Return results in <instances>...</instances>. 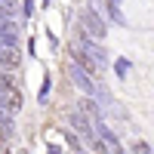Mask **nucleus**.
<instances>
[{"label": "nucleus", "mask_w": 154, "mask_h": 154, "mask_svg": "<svg viewBox=\"0 0 154 154\" xmlns=\"http://www.w3.org/2000/svg\"><path fill=\"white\" fill-rule=\"evenodd\" d=\"M68 74H71V80L77 83V89H80V93H86V96H96L99 93V86H96V80H93V74H86L80 65H68Z\"/></svg>", "instance_id": "f257e3e1"}, {"label": "nucleus", "mask_w": 154, "mask_h": 154, "mask_svg": "<svg viewBox=\"0 0 154 154\" xmlns=\"http://www.w3.org/2000/svg\"><path fill=\"white\" fill-rule=\"evenodd\" d=\"M80 25H83V31L89 34V37H105V22H102V16L96 9H83V16H80Z\"/></svg>", "instance_id": "f03ea898"}, {"label": "nucleus", "mask_w": 154, "mask_h": 154, "mask_svg": "<svg viewBox=\"0 0 154 154\" xmlns=\"http://www.w3.org/2000/svg\"><path fill=\"white\" fill-rule=\"evenodd\" d=\"M77 46H80L83 53H86V56H89V59H93L96 65H99V68H105V65H108V56H105V49H102V46H99L96 40H89L86 34L80 37V43H77Z\"/></svg>", "instance_id": "7ed1b4c3"}, {"label": "nucleus", "mask_w": 154, "mask_h": 154, "mask_svg": "<svg viewBox=\"0 0 154 154\" xmlns=\"http://www.w3.org/2000/svg\"><path fill=\"white\" fill-rule=\"evenodd\" d=\"M19 62H22V56H19L16 43H3V40H0V65H3V68H16Z\"/></svg>", "instance_id": "20e7f679"}, {"label": "nucleus", "mask_w": 154, "mask_h": 154, "mask_svg": "<svg viewBox=\"0 0 154 154\" xmlns=\"http://www.w3.org/2000/svg\"><path fill=\"white\" fill-rule=\"evenodd\" d=\"M71 59H74V65H80L86 74H96V71H99V65H96V62L89 59V56H86V53H83V49L77 46V43L71 46Z\"/></svg>", "instance_id": "39448f33"}, {"label": "nucleus", "mask_w": 154, "mask_h": 154, "mask_svg": "<svg viewBox=\"0 0 154 154\" xmlns=\"http://www.w3.org/2000/svg\"><path fill=\"white\" fill-rule=\"evenodd\" d=\"M16 37H19V28L9 19H0V40L3 43H16Z\"/></svg>", "instance_id": "423d86ee"}, {"label": "nucleus", "mask_w": 154, "mask_h": 154, "mask_svg": "<svg viewBox=\"0 0 154 154\" xmlns=\"http://www.w3.org/2000/svg\"><path fill=\"white\" fill-rule=\"evenodd\" d=\"M80 108L89 114V120H102V117H105V114H102V108H99V102H93V96H86V99H80Z\"/></svg>", "instance_id": "0eeeda50"}, {"label": "nucleus", "mask_w": 154, "mask_h": 154, "mask_svg": "<svg viewBox=\"0 0 154 154\" xmlns=\"http://www.w3.org/2000/svg\"><path fill=\"white\" fill-rule=\"evenodd\" d=\"M9 16H16V3L12 0H0V19H9Z\"/></svg>", "instance_id": "6e6552de"}, {"label": "nucleus", "mask_w": 154, "mask_h": 154, "mask_svg": "<svg viewBox=\"0 0 154 154\" xmlns=\"http://www.w3.org/2000/svg\"><path fill=\"white\" fill-rule=\"evenodd\" d=\"M126 68H130V62H126V59H117V74H120V77H126Z\"/></svg>", "instance_id": "1a4fd4ad"}, {"label": "nucleus", "mask_w": 154, "mask_h": 154, "mask_svg": "<svg viewBox=\"0 0 154 154\" xmlns=\"http://www.w3.org/2000/svg\"><path fill=\"white\" fill-rule=\"evenodd\" d=\"M136 154H151V148L145 142H136Z\"/></svg>", "instance_id": "9d476101"}, {"label": "nucleus", "mask_w": 154, "mask_h": 154, "mask_svg": "<svg viewBox=\"0 0 154 154\" xmlns=\"http://www.w3.org/2000/svg\"><path fill=\"white\" fill-rule=\"evenodd\" d=\"M34 12V0H25V16H31Z\"/></svg>", "instance_id": "9b49d317"}, {"label": "nucleus", "mask_w": 154, "mask_h": 154, "mask_svg": "<svg viewBox=\"0 0 154 154\" xmlns=\"http://www.w3.org/2000/svg\"><path fill=\"white\" fill-rule=\"evenodd\" d=\"M80 154H83V151H80Z\"/></svg>", "instance_id": "f8f14e48"}]
</instances>
